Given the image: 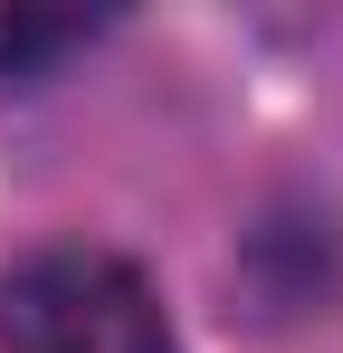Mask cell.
<instances>
[{
	"label": "cell",
	"instance_id": "6da1fadb",
	"mask_svg": "<svg viewBox=\"0 0 343 353\" xmlns=\"http://www.w3.org/2000/svg\"><path fill=\"white\" fill-rule=\"evenodd\" d=\"M0 353H181L143 268L105 248H39L0 287Z\"/></svg>",
	"mask_w": 343,
	"mask_h": 353
},
{
	"label": "cell",
	"instance_id": "7a4b0ae2",
	"mask_svg": "<svg viewBox=\"0 0 343 353\" xmlns=\"http://www.w3.org/2000/svg\"><path fill=\"white\" fill-rule=\"evenodd\" d=\"M96 19H76V10H0V77H39L57 48H76Z\"/></svg>",
	"mask_w": 343,
	"mask_h": 353
}]
</instances>
